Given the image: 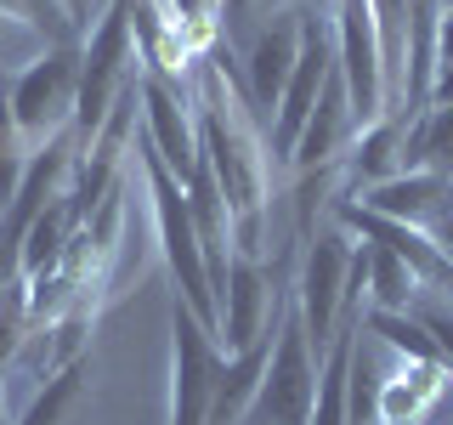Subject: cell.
<instances>
[{"mask_svg": "<svg viewBox=\"0 0 453 425\" xmlns=\"http://www.w3.org/2000/svg\"><path fill=\"white\" fill-rule=\"evenodd\" d=\"M250 97L244 74L233 57L210 51L198 63V148L204 165L216 176V188L226 193L233 210V255L266 261V210H273V170H266L261 136L250 120Z\"/></svg>", "mask_w": 453, "mask_h": 425, "instance_id": "1", "label": "cell"}, {"mask_svg": "<svg viewBox=\"0 0 453 425\" xmlns=\"http://www.w3.org/2000/svg\"><path fill=\"white\" fill-rule=\"evenodd\" d=\"M136 170H142V193H148V210H153V238H159V255L176 278V295L193 306L198 323H210L221 340V301H216V283H210V267H204V250H198V233H193V210H188V188L165 170V159L142 142V125H136Z\"/></svg>", "mask_w": 453, "mask_h": 425, "instance_id": "2", "label": "cell"}, {"mask_svg": "<svg viewBox=\"0 0 453 425\" xmlns=\"http://www.w3.org/2000/svg\"><path fill=\"white\" fill-rule=\"evenodd\" d=\"M323 352L311 346L306 323H301V306H283V323H278V340H273V363H266V380L255 391L244 425H311V397H318V363Z\"/></svg>", "mask_w": 453, "mask_h": 425, "instance_id": "3", "label": "cell"}, {"mask_svg": "<svg viewBox=\"0 0 453 425\" xmlns=\"http://www.w3.org/2000/svg\"><path fill=\"white\" fill-rule=\"evenodd\" d=\"M74 108H80V46H51L12 74V113H18L23 148H46L63 131H74Z\"/></svg>", "mask_w": 453, "mask_h": 425, "instance_id": "4", "label": "cell"}, {"mask_svg": "<svg viewBox=\"0 0 453 425\" xmlns=\"http://www.w3.org/2000/svg\"><path fill=\"white\" fill-rule=\"evenodd\" d=\"M351 273H357V238L340 221L306 233V255H301V278H295V306L311 335V346L329 352V340L340 329V306H346Z\"/></svg>", "mask_w": 453, "mask_h": 425, "instance_id": "5", "label": "cell"}, {"mask_svg": "<svg viewBox=\"0 0 453 425\" xmlns=\"http://www.w3.org/2000/svg\"><path fill=\"white\" fill-rule=\"evenodd\" d=\"M334 23V57H340V80H346V103L357 131H368L374 120L391 113V85H386V51H380V23L368 0H334L329 6Z\"/></svg>", "mask_w": 453, "mask_h": 425, "instance_id": "6", "label": "cell"}, {"mask_svg": "<svg viewBox=\"0 0 453 425\" xmlns=\"http://www.w3.org/2000/svg\"><path fill=\"white\" fill-rule=\"evenodd\" d=\"M221 340L210 323L193 318V306L170 301V425H210V403H216L221 380Z\"/></svg>", "mask_w": 453, "mask_h": 425, "instance_id": "7", "label": "cell"}, {"mask_svg": "<svg viewBox=\"0 0 453 425\" xmlns=\"http://www.w3.org/2000/svg\"><path fill=\"white\" fill-rule=\"evenodd\" d=\"M136 91H142V142H148L165 159L170 176L188 188L193 170L204 165V148H198V91L188 80L153 74V68H142Z\"/></svg>", "mask_w": 453, "mask_h": 425, "instance_id": "8", "label": "cell"}, {"mask_svg": "<svg viewBox=\"0 0 453 425\" xmlns=\"http://www.w3.org/2000/svg\"><path fill=\"white\" fill-rule=\"evenodd\" d=\"M329 74H334V23H329V6H318V12H306L301 57H295V74H289V85H283V97L273 108V153L278 159H289L295 136H301V125L311 120Z\"/></svg>", "mask_w": 453, "mask_h": 425, "instance_id": "9", "label": "cell"}, {"mask_svg": "<svg viewBox=\"0 0 453 425\" xmlns=\"http://www.w3.org/2000/svg\"><path fill=\"white\" fill-rule=\"evenodd\" d=\"M323 0H311V6H278L266 12V23L250 35L244 46V63H238V74H244V97L250 108L273 113L283 85L295 74V57H301V35H306V12H318Z\"/></svg>", "mask_w": 453, "mask_h": 425, "instance_id": "10", "label": "cell"}, {"mask_svg": "<svg viewBox=\"0 0 453 425\" xmlns=\"http://www.w3.org/2000/svg\"><path fill=\"white\" fill-rule=\"evenodd\" d=\"M295 290H273L266 278V261H250V255H233L226 267V290H221V352L255 346L261 335H273L283 323V306H289Z\"/></svg>", "mask_w": 453, "mask_h": 425, "instance_id": "11", "label": "cell"}, {"mask_svg": "<svg viewBox=\"0 0 453 425\" xmlns=\"http://www.w3.org/2000/svg\"><path fill=\"white\" fill-rule=\"evenodd\" d=\"M334 221L346 227L351 238H368V244H386L391 255H403L425 290H431V295H448V301H453V261L442 255V244H436L425 227L386 221V216H374V210H363L357 198H334Z\"/></svg>", "mask_w": 453, "mask_h": 425, "instance_id": "12", "label": "cell"}, {"mask_svg": "<svg viewBox=\"0 0 453 425\" xmlns=\"http://www.w3.org/2000/svg\"><path fill=\"white\" fill-rule=\"evenodd\" d=\"M346 198H357L363 210H374V216H386V221H408V227H425V233H431L453 210V176L448 170H396L391 182H374V188L346 193Z\"/></svg>", "mask_w": 453, "mask_h": 425, "instance_id": "13", "label": "cell"}, {"mask_svg": "<svg viewBox=\"0 0 453 425\" xmlns=\"http://www.w3.org/2000/svg\"><path fill=\"white\" fill-rule=\"evenodd\" d=\"M351 136H357V120H351L346 80H340V57H334V74L323 85L318 108H311V120L301 125V136H295V148H289L283 165H289L295 176H301V170H318V165H340L346 148H351Z\"/></svg>", "mask_w": 453, "mask_h": 425, "instance_id": "14", "label": "cell"}, {"mask_svg": "<svg viewBox=\"0 0 453 425\" xmlns=\"http://www.w3.org/2000/svg\"><path fill=\"white\" fill-rule=\"evenodd\" d=\"M448 368L442 363H414V358H396L380 375V397H374V420L380 425H419L431 420V408L448 397Z\"/></svg>", "mask_w": 453, "mask_h": 425, "instance_id": "15", "label": "cell"}, {"mask_svg": "<svg viewBox=\"0 0 453 425\" xmlns=\"http://www.w3.org/2000/svg\"><path fill=\"white\" fill-rule=\"evenodd\" d=\"M363 329V290H346L340 306V329L323 352L318 368V397H311V425H346V375H351V340Z\"/></svg>", "mask_w": 453, "mask_h": 425, "instance_id": "16", "label": "cell"}, {"mask_svg": "<svg viewBox=\"0 0 453 425\" xmlns=\"http://www.w3.org/2000/svg\"><path fill=\"white\" fill-rule=\"evenodd\" d=\"M408 113H386V120H374L368 131L351 136V148H346V159H340V170H346V182L351 188H374V182H391L396 170H403V148H408Z\"/></svg>", "mask_w": 453, "mask_h": 425, "instance_id": "17", "label": "cell"}, {"mask_svg": "<svg viewBox=\"0 0 453 425\" xmlns=\"http://www.w3.org/2000/svg\"><path fill=\"white\" fill-rule=\"evenodd\" d=\"M85 386H91V358H74V363L51 368L46 386L35 391V403L23 408L18 425H68L80 414V403H85Z\"/></svg>", "mask_w": 453, "mask_h": 425, "instance_id": "18", "label": "cell"}, {"mask_svg": "<svg viewBox=\"0 0 453 425\" xmlns=\"http://www.w3.org/2000/svg\"><path fill=\"white\" fill-rule=\"evenodd\" d=\"M363 255H368V312H414L425 290L414 267L403 255H391L386 244H368V238H363Z\"/></svg>", "mask_w": 453, "mask_h": 425, "instance_id": "19", "label": "cell"}, {"mask_svg": "<svg viewBox=\"0 0 453 425\" xmlns=\"http://www.w3.org/2000/svg\"><path fill=\"white\" fill-rule=\"evenodd\" d=\"M0 23H23L40 40V51L51 46H80V28L68 23L63 0H0Z\"/></svg>", "mask_w": 453, "mask_h": 425, "instance_id": "20", "label": "cell"}, {"mask_svg": "<svg viewBox=\"0 0 453 425\" xmlns=\"http://www.w3.org/2000/svg\"><path fill=\"white\" fill-rule=\"evenodd\" d=\"M363 329L380 340L386 352H396V358H414V363H442L436 358V340L425 335V323L414 318V312H368Z\"/></svg>", "mask_w": 453, "mask_h": 425, "instance_id": "21", "label": "cell"}, {"mask_svg": "<svg viewBox=\"0 0 453 425\" xmlns=\"http://www.w3.org/2000/svg\"><path fill=\"white\" fill-rule=\"evenodd\" d=\"M23 170H28V148L18 136V113H12V74L0 68V210L12 205Z\"/></svg>", "mask_w": 453, "mask_h": 425, "instance_id": "22", "label": "cell"}, {"mask_svg": "<svg viewBox=\"0 0 453 425\" xmlns=\"http://www.w3.org/2000/svg\"><path fill=\"white\" fill-rule=\"evenodd\" d=\"M63 12H68V23L80 28V40H85V35L96 28V18L108 12V0H63Z\"/></svg>", "mask_w": 453, "mask_h": 425, "instance_id": "23", "label": "cell"}, {"mask_svg": "<svg viewBox=\"0 0 453 425\" xmlns=\"http://www.w3.org/2000/svg\"><path fill=\"white\" fill-rule=\"evenodd\" d=\"M453 63V0L442 6V23H436V68Z\"/></svg>", "mask_w": 453, "mask_h": 425, "instance_id": "24", "label": "cell"}, {"mask_svg": "<svg viewBox=\"0 0 453 425\" xmlns=\"http://www.w3.org/2000/svg\"><path fill=\"white\" fill-rule=\"evenodd\" d=\"M431 238H436V244H442V255H453V210H448V216L431 227Z\"/></svg>", "mask_w": 453, "mask_h": 425, "instance_id": "25", "label": "cell"}, {"mask_svg": "<svg viewBox=\"0 0 453 425\" xmlns=\"http://www.w3.org/2000/svg\"><path fill=\"white\" fill-rule=\"evenodd\" d=\"M0 425H12L6 420V375H0Z\"/></svg>", "mask_w": 453, "mask_h": 425, "instance_id": "26", "label": "cell"}, {"mask_svg": "<svg viewBox=\"0 0 453 425\" xmlns=\"http://www.w3.org/2000/svg\"><path fill=\"white\" fill-rule=\"evenodd\" d=\"M204 6H216V0H204Z\"/></svg>", "mask_w": 453, "mask_h": 425, "instance_id": "27", "label": "cell"}, {"mask_svg": "<svg viewBox=\"0 0 453 425\" xmlns=\"http://www.w3.org/2000/svg\"><path fill=\"white\" fill-rule=\"evenodd\" d=\"M419 425H431V420H419Z\"/></svg>", "mask_w": 453, "mask_h": 425, "instance_id": "28", "label": "cell"}, {"mask_svg": "<svg viewBox=\"0 0 453 425\" xmlns=\"http://www.w3.org/2000/svg\"><path fill=\"white\" fill-rule=\"evenodd\" d=\"M448 261H453V255H448Z\"/></svg>", "mask_w": 453, "mask_h": 425, "instance_id": "29", "label": "cell"}, {"mask_svg": "<svg viewBox=\"0 0 453 425\" xmlns=\"http://www.w3.org/2000/svg\"><path fill=\"white\" fill-rule=\"evenodd\" d=\"M329 6H334V0H329Z\"/></svg>", "mask_w": 453, "mask_h": 425, "instance_id": "30", "label": "cell"}]
</instances>
